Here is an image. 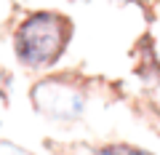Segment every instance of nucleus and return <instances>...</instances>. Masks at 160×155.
I'll return each instance as SVG.
<instances>
[{"instance_id": "nucleus-1", "label": "nucleus", "mask_w": 160, "mask_h": 155, "mask_svg": "<svg viewBox=\"0 0 160 155\" xmlns=\"http://www.w3.org/2000/svg\"><path fill=\"white\" fill-rule=\"evenodd\" d=\"M69 35H72L69 19L48 11L32 13L16 32V56L29 67L51 64L67 48Z\"/></svg>"}, {"instance_id": "nucleus-2", "label": "nucleus", "mask_w": 160, "mask_h": 155, "mask_svg": "<svg viewBox=\"0 0 160 155\" xmlns=\"http://www.w3.org/2000/svg\"><path fill=\"white\" fill-rule=\"evenodd\" d=\"M91 155H149L144 150H136V147H128V144H112V147H102Z\"/></svg>"}]
</instances>
